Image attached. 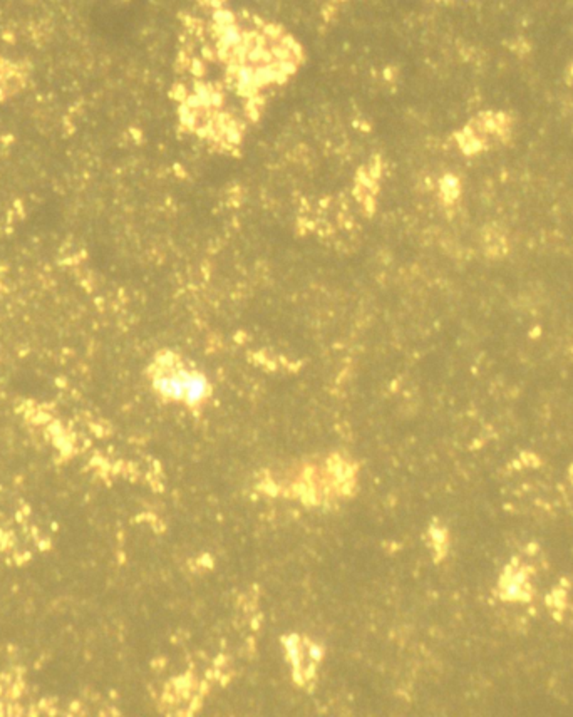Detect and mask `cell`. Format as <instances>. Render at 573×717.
Returning <instances> with one entry per match:
<instances>
[{
    "label": "cell",
    "instance_id": "1",
    "mask_svg": "<svg viewBox=\"0 0 573 717\" xmlns=\"http://www.w3.org/2000/svg\"><path fill=\"white\" fill-rule=\"evenodd\" d=\"M154 386L158 391L169 399L196 404L203 401L208 394V382L200 374L183 367L163 365L154 376Z\"/></svg>",
    "mask_w": 573,
    "mask_h": 717
}]
</instances>
